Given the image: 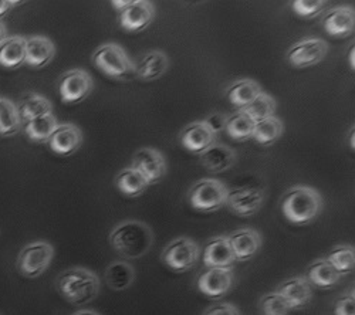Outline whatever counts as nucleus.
<instances>
[{
  "mask_svg": "<svg viewBox=\"0 0 355 315\" xmlns=\"http://www.w3.org/2000/svg\"><path fill=\"white\" fill-rule=\"evenodd\" d=\"M254 124L256 123L250 117H248L242 109H239L233 116L227 117L225 132L234 141H246L253 136Z\"/></svg>",
  "mask_w": 355,
  "mask_h": 315,
  "instance_id": "obj_31",
  "label": "nucleus"
},
{
  "mask_svg": "<svg viewBox=\"0 0 355 315\" xmlns=\"http://www.w3.org/2000/svg\"><path fill=\"white\" fill-rule=\"evenodd\" d=\"M57 125H58L57 118L54 117L53 112H50L40 118H36L31 123H26L24 134L31 141L37 142V144H43V142H47L50 139Z\"/></svg>",
  "mask_w": 355,
  "mask_h": 315,
  "instance_id": "obj_29",
  "label": "nucleus"
},
{
  "mask_svg": "<svg viewBox=\"0 0 355 315\" xmlns=\"http://www.w3.org/2000/svg\"><path fill=\"white\" fill-rule=\"evenodd\" d=\"M55 55L54 43L43 36L28 37L26 43V60L24 64L32 69H43L51 63Z\"/></svg>",
  "mask_w": 355,
  "mask_h": 315,
  "instance_id": "obj_21",
  "label": "nucleus"
},
{
  "mask_svg": "<svg viewBox=\"0 0 355 315\" xmlns=\"http://www.w3.org/2000/svg\"><path fill=\"white\" fill-rule=\"evenodd\" d=\"M47 144L55 155L70 156L80 150L83 144V132L74 124H60L51 134Z\"/></svg>",
  "mask_w": 355,
  "mask_h": 315,
  "instance_id": "obj_12",
  "label": "nucleus"
},
{
  "mask_svg": "<svg viewBox=\"0 0 355 315\" xmlns=\"http://www.w3.org/2000/svg\"><path fill=\"white\" fill-rule=\"evenodd\" d=\"M26 43L27 39L23 36L8 37L0 44V66L16 70L24 64L26 60Z\"/></svg>",
  "mask_w": 355,
  "mask_h": 315,
  "instance_id": "obj_24",
  "label": "nucleus"
},
{
  "mask_svg": "<svg viewBox=\"0 0 355 315\" xmlns=\"http://www.w3.org/2000/svg\"><path fill=\"white\" fill-rule=\"evenodd\" d=\"M202 315H241V311L230 303H216L205 309Z\"/></svg>",
  "mask_w": 355,
  "mask_h": 315,
  "instance_id": "obj_38",
  "label": "nucleus"
},
{
  "mask_svg": "<svg viewBox=\"0 0 355 315\" xmlns=\"http://www.w3.org/2000/svg\"><path fill=\"white\" fill-rule=\"evenodd\" d=\"M131 3H132V0H123V2H121V0H112V2H111V5L120 13L123 10H125Z\"/></svg>",
  "mask_w": 355,
  "mask_h": 315,
  "instance_id": "obj_41",
  "label": "nucleus"
},
{
  "mask_svg": "<svg viewBox=\"0 0 355 315\" xmlns=\"http://www.w3.org/2000/svg\"><path fill=\"white\" fill-rule=\"evenodd\" d=\"M276 293L287 301L290 309L304 308L313 298L311 284L302 276L284 280L276 289Z\"/></svg>",
  "mask_w": 355,
  "mask_h": 315,
  "instance_id": "obj_16",
  "label": "nucleus"
},
{
  "mask_svg": "<svg viewBox=\"0 0 355 315\" xmlns=\"http://www.w3.org/2000/svg\"><path fill=\"white\" fill-rule=\"evenodd\" d=\"M325 2L322 0H294L291 3L293 12L303 17V19H313L318 16L324 10Z\"/></svg>",
  "mask_w": 355,
  "mask_h": 315,
  "instance_id": "obj_36",
  "label": "nucleus"
},
{
  "mask_svg": "<svg viewBox=\"0 0 355 315\" xmlns=\"http://www.w3.org/2000/svg\"><path fill=\"white\" fill-rule=\"evenodd\" d=\"M329 53V44L322 39H303L287 51V62L295 69H306L318 64Z\"/></svg>",
  "mask_w": 355,
  "mask_h": 315,
  "instance_id": "obj_9",
  "label": "nucleus"
},
{
  "mask_svg": "<svg viewBox=\"0 0 355 315\" xmlns=\"http://www.w3.org/2000/svg\"><path fill=\"white\" fill-rule=\"evenodd\" d=\"M341 277L343 276H340L325 259H320L311 263L307 267L306 276H304V278L311 285L321 290H329L336 287V285L341 281Z\"/></svg>",
  "mask_w": 355,
  "mask_h": 315,
  "instance_id": "obj_22",
  "label": "nucleus"
},
{
  "mask_svg": "<svg viewBox=\"0 0 355 315\" xmlns=\"http://www.w3.org/2000/svg\"><path fill=\"white\" fill-rule=\"evenodd\" d=\"M115 185L118 190L128 197H137L142 195L146 190V188L150 186L131 166L124 168L123 170L118 172V175L115 177Z\"/></svg>",
  "mask_w": 355,
  "mask_h": 315,
  "instance_id": "obj_28",
  "label": "nucleus"
},
{
  "mask_svg": "<svg viewBox=\"0 0 355 315\" xmlns=\"http://www.w3.org/2000/svg\"><path fill=\"white\" fill-rule=\"evenodd\" d=\"M54 249L47 242H35L26 244L16 262L17 271L26 278H37L42 276L53 262Z\"/></svg>",
  "mask_w": 355,
  "mask_h": 315,
  "instance_id": "obj_6",
  "label": "nucleus"
},
{
  "mask_svg": "<svg viewBox=\"0 0 355 315\" xmlns=\"http://www.w3.org/2000/svg\"><path fill=\"white\" fill-rule=\"evenodd\" d=\"M260 93L261 89L257 81L252 78H243L229 85V89L226 90V98L232 105L242 109L249 105Z\"/></svg>",
  "mask_w": 355,
  "mask_h": 315,
  "instance_id": "obj_26",
  "label": "nucleus"
},
{
  "mask_svg": "<svg viewBox=\"0 0 355 315\" xmlns=\"http://www.w3.org/2000/svg\"><path fill=\"white\" fill-rule=\"evenodd\" d=\"M276 107H277L276 100L272 96L261 91L249 105L242 108V111L246 114L248 117H250L254 123H260L266 118L275 117Z\"/></svg>",
  "mask_w": 355,
  "mask_h": 315,
  "instance_id": "obj_32",
  "label": "nucleus"
},
{
  "mask_svg": "<svg viewBox=\"0 0 355 315\" xmlns=\"http://www.w3.org/2000/svg\"><path fill=\"white\" fill-rule=\"evenodd\" d=\"M322 26L333 37H347L354 32L355 12L348 6L333 8L324 16Z\"/></svg>",
  "mask_w": 355,
  "mask_h": 315,
  "instance_id": "obj_20",
  "label": "nucleus"
},
{
  "mask_svg": "<svg viewBox=\"0 0 355 315\" xmlns=\"http://www.w3.org/2000/svg\"><path fill=\"white\" fill-rule=\"evenodd\" d=\"M333 269L340 274V276H345L348 273H351L354 270L355 266V250L352 246L349 244H340L336 246L329 255L325 257Z\"/></svg>",
  "mask_w": 355,
  "mask_h": 315,
  "instance_id": "obj_33",
  "label": "nucleus"
},
{
  "mask_svg": "<svg viewBox=\"0 0 355 315\" xmlns=\"http://www.w3.org/2000/svg\"><path fill=\"white\" fill-rule=\"evenodd\" d=\"M233 285L232 269H208L198 278V289L211 298H222Z\"/></svg>",
  "mask_w": 355,
  "mask_h": 315,
  "instance_id": "obj_13",
  "label": "nucleus"
},
{
  "mask_svg": "<svg viewBox=\"0 0 355 315\" xmlns=\"http://www.w3.org/2000/svg\"><path fill=\"white\" fill-rule=\"evenodd\" d=\"M155 8L146 0H132V3L120 13V24L127 32H141L153 23Z\"/></svg>",
  "mask_w": 355,
  "mask_h": 315,
  "instance_id": "obj_14",
  "label": "nucleus"
},
{
  "mask_svg": "<svg viewBox=\"0 0 355 315\" xmlns=\"http://www.w3.org/2000/svg\"><path fill=\"white\" fill-rule=\"evenodd\" d=\"M202 260L208 269H232L236 262L234 254L225 236L214 237L205 244Z\"/></svg>",
  "mask_w": 355,
  "mask_h": 315,
  "instance_id": "obj_18",
  "label": "nucleus"
},
{
  "mask_svg": "<svg viewBox=\"0 0 355 315\" xmlns=\"http://www.w3.org/2000/svg\"><path fill=\"white\" fill-rule=\"evenodd\" d=\"M349 147L354 151L355 150V134H354V127L351 128V136H349Z\"/></svg>",
  "mask_w": 355,
  "mask_h": 315,
  "instance_id": "obj_45",
  "label": "nucleus"
},
{
  "mask_svg": "<svg viewBox=\"0 0 355 315\" xmlns=\"http://www.w3.org/2000/svg\"><path fill=\"white\" fill-rule=\"evenodd\" d=\"M16 5H19V2H16V0H0V19H2L6 13H9Z\"/></svg>",
  "mask_w": 355,
  "mask_h": 315,
  "instance_id": "obj_40",
  "label": "nucleus"
},
{
  "mask_svg": "<svg viewBox=\"0 0 355 315\" xmlns=\"http://www.w3.org/2000/svg\"><path fill=\"white\" fill-rule=\"evenodd\" d=\"M21 128L16 105L6 98H0V135L13 136Z\"/></svg>",
  "mask_w": 355,
  "mask_h": 315,
  "instance_id": "obj_34",
  "label": "nucleus"
},
{
  "mask_svg": "<svg viewBox=\"0 0 355 315\" xmlns=\"http://www.w3.org/2000/svg\"><path fill=\"white\" fill-rule=\"evenodd\" d=\"M236 161V152L222 144H214L203 154H200V162L206 170L214 172V174H220L233 166Z\"/></svg>",
  "mask_w": 355,
  "mask_h": 315,
  "instance_id": "obj_23",
  "label": "nucleus"
},
{
  "mask_svg": "<svg viewBox=\"0 0 355 315\" xmlns=\"http://www.w3.org/2000/svg\"><path fill=\"white\" fill-rule=\"evenodd\" d=\"M200 259V247L189 237H180L171 242L162 251L161 260L176 273L191 270Z\"/></svg>",
  "mask_w": 355,
  "mask_h": 315,
  "instance_id": "obj_7",
  "label": "nucleus"
},
{
  "mask_svg": "<svg viewBox=\"0 0 355 315\" xmlns=\"http://www.w3.org/2000/svg\"><path fill=\"white\" fill-rule=\"evenodd\" d=\"M266 193L259 186H242L227 190L226 206L238 216H253L263 206Z\"/></svg>",
  "mask_w": 355,
  "mask_h": 315,
  "instance_id": "obj_10",
  "label": "nucleus"
},
{
  "mask_svg": "<svg viewBox=\"0 0 355 315\" xmlns=\"http://www.w3.org/2000/svg\"><path fill=\"white\" fill-rule=\"evenodd\" d=\"M227 186L218 179H200L188 190L189 205L199 212H216L226 206Z\"/></svg>",
  "mask_w": 355,
  "mask_h": 315,
  "instance_id": "obj_5",
  "label": "nucleus"
},
{
  "mask_svg": "<svg viewBox=\"0 0 355 315\" xmlns=\"http://www.w3.org/2000/svg\"><path fill=\"white\" fill-rule=\"evenodd\" d=\"M16 108H17L21 124L23 123L26 124L46 116V114H50L53 109V105L46 97L32 93L21 97Z\"/></svg>",
  "mask_w": 355,
  "mask_h": 315,
  "instance_id": "obj_25",
  "label": "nucleus"
},
{
  "mask_svg": "<svg viewBox=\"0 0 355 315\" xmlns=\"http://www.w3.org/2000/svg\"><path fill=\"white\" fill-rule=\"evenodd\" d=\"M216 135L203 121H195L185 127L180 134V142L192 154H203L215 144Z\"/></svg>",
  "mask_w": 355,
  "mask_h": 315,
  "instance_id": "obj_17",
  "label": "nucleus"
},
{
  "mask_svg": "<svg viewBox=\"0 0 355 315\" xmlns=\"http://www.w3.org/2000/svg\"><path fill=\"white\" fill-rule=\"evenodd\" d=\"M94 66L114 80H131L135 77L134 63L127 51L116 43H105L93 53Z\"/></svg>",
  "mask_w": 355,
  "mask_h": 315,
  "instance_id": "obj_4",
  "label": "nucleus"
},
{
  "mask_svg": "<svg viewBox=\"0 0 355 315\" xmlns=\"http://www.w3.org/2000/svg\"><path fill=\"white\" fill-rule=\"evenodd\" d=\"M280 209L293 224H307L322 210V197L314 188L293 186L280 199Z\"/></svg>",
  "mask_w": 355,
  "mask_h": 315,
  "instance_id": "obj_3",
  "label": "nucleus"
},
{
  "mask_svg": "<svg viewBox=\"0 0 355 315\" xmlns=\"http://www.w3.org/2000/svg\"><path fill=\"white\" fill-rule=\"evenodd\" d=\"M93 90V77L81 69L70 70L58 80V94L64 104L81 102L92 94Z\"/></svg>",
  "mask_w": 355,
  "mask_h": 315,
  "instance_id": "obj_8",
  "label": "nucleus"
},
{
  "mask_svg": "<svg viewBox=\"0 0 355 315\" xmlns=\"http://www.w3.org/2000/svg\"><path fill=\"white\" fill-rule=\"evenodd\" d=\"M226 121H227L226 116H223V114H220V112H215V114H212V116H209L208 118H206L203 123L209 127V129L215 135H218L220 132H225Z\"/></svg>",
  "mask_w": 355,
  "mask_h": 315,
  "instance_id": "obj_39",
  "label": "nucleus"
},
{
  "mask_svg": "<svg viewBox=\"0 0 355 315\" xmlns=\"http://www.w3.org/2000/svg\"><path fill=\"white\" fill-rule=\"evenodd\" d=\"M169 69L168 55L161 50L146 51L134 64L135 77L142 81H154L161 78Z\"/></svg>",
  "mask_w": 355,
  "mask_h": 315,
  "instance_id": "obj_19",
  "label": "nucleus"
},
{
  "mask_svg": "<svg viewBox=\"0 0 355 315\" xmlns=\"http://www.w3.org/2000/svg\"><path fill=\"white\" fill-rule=\"evenodd\" d=\"M336 315H355V296L354 293L344 294L340 297L334 307Z\"/></svg>",
  "mask_w": 355,
  "mask_h": 315,
  "instance_id": "obj_37",
  "label": "nucleus"
},
{
  "mask_svg": "<svg viewBox=\"0 0 355 315\" xmlns=\"http://www.w3.org/2000/svg\"><path fill=\"white\" fill-rule=\"evenodd\" d=\"M284 134V125L277 117L266 118L254 124L253 136L261 145H272Z\"/></svg>",
  "mask_w": 355,
  "mask_h": 315,
  "instance_id": "obj_30",
  "label": "nucleus"
},
{
  "mask_svg": "<svg viewBox=\"0 0 355 315\" xmlns=\"http://www.w3.org/2000/svg\"><path fill=\"white\" fill-rule=\"evenodd\" d=\"M73 315H100V314L96 311H92V309H81V311L74 312Z\"/></svg>",
  "mask_w": 355,
  "mask_h": 315,
  "instance_id": "obj_44",
  "label": "nucleus"
},
{
  "mask_svg": "<svg viewBox=\"0 0 355 315\" xmlns=\"http://www.w3.org/2000/svg\"><path fill=\"white\" fill-rule=\"evenodd\" d=\"M131 168L138 172L148 185L161 182L165 178L168 169L164 155L153 148H142L137 151Z\"/></svg>",
  "mask_w": 355,
  "mask_h": 315,
  "instance_id": "obj_11",
  "label": "nucleus"
},
{
  "mask_svg": "<svg viewBox=\"0 0 355 315\" xmlns=\"http://www.w3.org/2000/svg\"><path fill=\"white\" fill-rule=\"evenodd\" d=\"M229 246L234 254L236 262H246L261 247V236L254 228H239V231L232 232L227 237Z\"/></svg>",
  "mask_w": 355,
  "mask_h": 315,
  "instance_id": "obj_15",
  "label": "nucleus"
},
{
  "mask_svg": "<svg viewBox=\"0 0 355 315\" xmlns=\"http://www.w3.org/2000/svg\"><path fill=\"white\" fill-rule=\"evenodd\" d=\"M259 307L263 315H287L290 311L287 301L276 291L263 296L260 298Z\"/></svg>",
  "mask_w": 355,
  "mask_h": 315,
  "instance_id": "obj_35",
  "label": "nucleus"
},
{
  "mask_svg": "<svg viewBox=\"0 0 355 315\" xmlns=\"http://www.w3.org/2000/svg\"><path fill=\"white\" fill-rule=\"evenodd\" d=\"M154 235L151 227L139 220H124L110 233L111 247L127 259H141L151 250Z\"/></svg>",
  "mask_w": 355,
  "mask_h": 315,
  "instance_id": "obj_1",
  "label": "nucleus"
},
{
  "mask_svg": "<svg viewBox=\"0 0 355 315\" xmlns=\"http://www.w3.org/2000/svg\"><path fill=\"white\" fill-rule=\"evenodd\" d=\"M8 39V30H6V26L5 23L0 20V44H2V42Z\"/></svg>",
  "mask_w": 355,
  "mask_h": 315,
  "instance_id": "obj_43",
  "label": "nucleus"
},
{
  "mask_svg": "<svg viewBox=\"0 0 355 315\" xmlns=\"http://www.w3.org/2000/svg\"><path fill=\"white\" fill-rule=\"evenodd\" d=\"M60 296L73 305L92 303L100 294L101 282L96 273L84 267H70L60 273L55 281Z\"/></svg>",
  "mask_w": 355,
  "mask_h": 315,
  "instance_id": "obj_2",
  "label": "nucleus"
},
{
  "mask_svg": "<svg viewBox=\"0 0 355 315\" xmlns=\"http://www.w3.org/2000/svg\"><path fill=\"white\" fill-rule=\"evenodd\" d=\"M105 281L112 291H124L135 281V270L127 262H114L105 270Z\"/></svg>",
  "mask_w": 355,
  "mask_h": 315,
  "instance_id": "obj_27",
  "label": "nucleus"
},
{
  "mask_svg": "<svg viewBox=\"0 0 355 315\" xmlns=\"http://www.w3.org/2000/svg\"><path fill=\"white\" fill-rule=\"evenodd\" d=\"M355 47H354V44L351 46V48H349V54H348V63H349V67H351V70H354L355 69Z\"/></svg>",
  "mask_w": 355,
  "mask_h": 315,
  "instance_id": "obj_42",
  "label": "nucleus"
}]
</instances>
